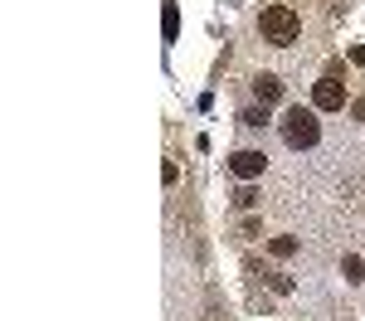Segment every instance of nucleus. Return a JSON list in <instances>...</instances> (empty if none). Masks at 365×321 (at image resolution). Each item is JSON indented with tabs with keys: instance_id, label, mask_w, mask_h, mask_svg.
Wrapping results in <instances>:
<instances>
[{
	"instance_id": "5",
	"label": "nucleus",
	"mask_w": 365,
	"mask_h": 321,
	"mask_svg": "<svg viewBox=\"0 0 365 321\" xmlns=\"http://www.w3.org/2000/svg\"><path fill=\"white\" fill-rule=\"evenodd\" d=\"M253 98L268 107V102H278V98H282V83L273 78V73H258V78H253Z\"/></svg>"
},
{
	"instance_id": "8",
	"label": "nucleus",
	"mask_w": 365,
	"mask_h": 321,
	"mask_svg": "<svg viewBox=\"0 0 365 321\" xmlns=\"http://www.w3.org/2000/svg\"><path fill=\"white\" fill-rule=\"evenodd\" d=\"M273 253H278V258H287V253H297V238H287V233H282V238H273Z\"/></svg>"
},
{
	"instance_id": "9",
	"label": "nucleus",
	"mask_w": 365,
	"mask_h": 321,
	"mask_svg": "<svg viewBox=\"0 0 365 321\" xmlns=\"http://www.w3.org/2000/svg\"><path fill=\"white\" fill-rule=\"evenodd\" d=\"M234 200H239V209H253V204H258V195H253L249 185H244V190H239V195H234Z\"/></svg>"
},
{
	"instance_id": "3",
	"label": "nucleus",
	"mask_w": 365,
	"mask_h": 321,
	"mask_svg": "<svg viewBox=\"0 0 365 321\" xmlns=\"http://www.w3.org/2000/svg\"><path fill=\"white\" fill-rule=\"evenodd\" d=\"M312 107L317 112H341L346 107V83H341L336 73H327V78L312 83Z\"/></svg>"
},
{
	"instance_id": "1",
	"label": "nucleus",
	"mask_w": 365,
	"mask_h": 321,
	"mask_svg": "<svg viewBox=\"0 0 365 321\" xmlns=\"http://www.w3.org/2000/svg\"><path fill=\"white\" fill-rule=\"evenodd\" d=\"M258 29H263V39H268L273 49H292V44H297V34H302V20H297V10H292V5H263Z\"/></svg>"
},
{
	"instance_id": "2",
	"label": "nucleus",
	"mask_w": 365,
	"mask_h": 321,
	"mask_svg": "<svg viewBox=\"0 0 365 321\" xmlns=\"http://www.w3.org/2000/svg\"><path fill=\"white\" fill-rule=\"evenodd\" d=\"M282 142L292 151H312L322 142V122H317V107H287L282 112Z\"/></svg>"
},
{
	"instance_id": "6",
	"label": "nucleus",
	"mask_w": 365,
	"mask_h": 321,
	"mask_svg": "<svg viewBox=\"0 0 365 321\" xmlns=\"http://www.w3.org/2000/svg\"><path fill=\"white\" fill-rule=\"evenodd\" d=\"M341 273H346V283H365V263L356 258V253H346V258H341Z\"/></svg>"
},
{
	"instance_id": "4",
	"label": "nucleus",
	"mask_w": 365,
	"mask_h": 321,
	"mask_svg": "<svg viewBox=\"0 0 365 321\" xmlns=\"http://www.w3.org/2000/svg\"><path fill=\"white\" fill-rule=\"evenodd\" d=\"M263 166H268V156H263V151H234V156H229V171L239 175V180H258Z\"/></svg>"
},
{
	"instance_id": "7",
	"label": "nucleus",
	"mask_w": 365,
	"mask_h": 321,
	"mask_svg": "<svg viewBox=\"0 0 365 321\" xmlns=\"http://www.w3.org/2000/svg\"><path fill=\"white\" fill-rule=\"evenodd\" d=\"M239 122H244V127H268V107H244Z\"/></svg>"
}]
</instances>
